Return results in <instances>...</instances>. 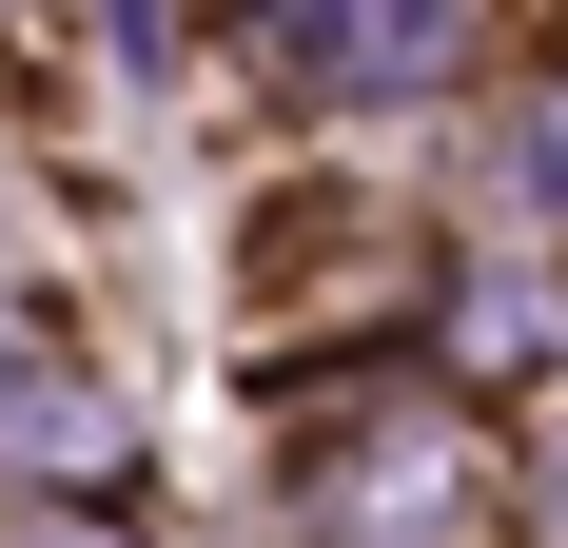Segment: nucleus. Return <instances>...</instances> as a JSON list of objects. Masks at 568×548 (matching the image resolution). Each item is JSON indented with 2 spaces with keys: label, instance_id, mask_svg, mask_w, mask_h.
Instances as JSON below:
<instances>
[]
</instances>
